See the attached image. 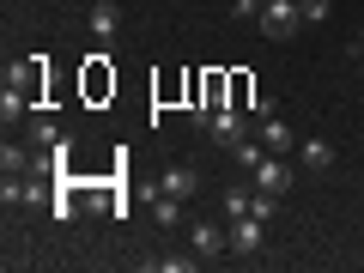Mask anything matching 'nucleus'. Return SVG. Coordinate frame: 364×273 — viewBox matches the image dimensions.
<instances>
[{
  "mask_svg": "<svg viewBox=\"0 0 364 273\" xmlns=\"http://www.w3.org/2000/svg\"><path fill=\"white\" fill-rule=\"evenodd\" d=\"M200 134H207L213 146H225V152H231V146H243V140H249V109H231V104H225V109H213Z\"/></svg>",
  "mask_w": 364,
  "mask_h": 273,
  "instance_id": "1",
  "label": "nucleus"
},
{
  "mask_svg": "<svg viewBox=\"0 0 364 273\" xmlns=\"http://www.w3.org/2000/svg\"><path fill=\"white\" fill-rule=\"evenodd\" d=\"M188 249H195L200 261H219V255H231V225L195 219V225H188Z\"/></svg>",
  "mask_w": 364,
  "mask_h": 273,
  "instance_id": "2",
  "label": "nucleus"
},
{
  "mask_svg": "<svg viewBox=\"0 0 364 273\" xmlns=\"http://www.w3.org/2000/svg\"><path fill=\"white\" fill-rule=\"evenodd\" d=\"M261 37H273V43H286L291 31L304 25V13H298V0H267V6H261Z\"/></svg>",
  "mask_w": 364,
  "mask_h": 273,
  "instance_id": "3",
  "label": "nucleus"
},
{
  "mask_svg": "<svg viewBox=\"0 0 364 273\" xmlns=\"http://www.w3.org/2000/svg\"><path fill=\"white\" fill-rule=\"evenodd\" d=\"M249 176H255V188H261V195H286V188H291V164H286L279 152H261Z\"/></svg>",
  "mask_w": 364,
  "mask_h": 273,
  "instance_id": "4",
  "label": "nucleus"
},
{
  "mask_svg": "<svg viewBox=\"0 0 364 273\" xmlns=\"http://www.w3.org/2000/svg\"><path fill=\"white\" fill-rule=\"evenodd\" d=\"M152 188H158V195H176V200H195L200 195V170L195 164H164Z\"/></svg>",
  "mask_w": 364,
  "mask_h": 273,
  "instance_id": "5",
  "label": "nucleus"
},
{
  "mask_svg": "<svg viewBox=\"0 0 364 273\" xmlns=\"http://www.w3.org/2000/svg\"><path fill=\"white\" fill-rule=\"evenodd\" d=\"M261 249H267V219H255V213L231 219V255H261Z\"/></svg>",
  "mask_w": 364,
  "mask_h": 273,
  "instance_id": "6",
  "label": "nucleus"
},
{
  "mask_svg": "<svg viewBox=\"0 0 364 273\" xmlns=\"http://www.w3.org/2000/svg\"><path fill=\"white\" fill-rule=\"evenodd\" d=\"M85 97H91V104L116 97V67H109V55H91V61H85Z\"/></svg>",
  "mask_w": 364,
  "mask_h": 273,
  "instance_id": "7",
  "label": "nucleus"
},
{
  "mask_svg": "<svg viewBox=\"0 0 364 273\" xmlns=\"http://www.w3.org/2000/svg\"><path fill=\"white\" fill-rule=\"evenodd\" d=\"M0 200H6V207H37L43 200V176L37 170H31V176H6L0 182Z\"/></svg>",
  "mask_w": 364,
  "mask_h": 273,
  "instance_id": "8",
  "label": "nucleus"
},
{
  "mask_svg": "<svg viewBox=\"0 0 364 273\" xmlns=\"http://www.w3.org/2000/svg\"><path fill=\"white\" fill-rule=\"evenodd\" d=\"M255 140L267 146V152H279V158H286V152H298V134L286 128V116H279V109H273V116H261V134H255Z\"/></svg>",
  "mask_w": 364,
  "mask_h": 273,
  "instance_id": "9",
  "label": "nucleus"
},
{
  "mask_svg": "<svg viewBox=\"0 0 364 273\" xmlns=\"http://www.w3.org/2000/svg\"><path fill=\"white\" fill-rule=\"evenodd\" d=\"M85 31H91L97 43H116V31H122V6H116V0H97V6L85 13Z\"/></svg>",
  "mask_w": 364,
  "mask_h": 273,
  "instance_id": "10",
  "label": "nucleus"
},
{
  "mask_svg": "<svg viewBox=\"0 0 364 273\" xmlns=\"http://www.w3.org/2000/svg\"><path fill=\"white\" fill-rule=\"evenodd\" d=\"M61 140H67V134L55 128V116H43V109H37V116H31V134H25V146H31V152H55Z\"/></svg>",
  "mask_w": 364,
  "mask_h": 273,
  "instance_id": "11",
  "label": "nucleus"
},
{
  "mask_svg": "<svg viewBox=\"0 0 364 273\" xmlns=\"http://www.w3.org/2000/svg\"><path fill=\"white\" fill-rule=\"evenodd\" d=\"M298 158H304V170H334V146H328L322 134H310V140H298Z\"/></svg>",
  "mask_w": 364,
  "mask_h": 273,
  "instance_id": "12",
  "label": "nucleus"
},
{
  "mask_svg": "<svg viewBox=\"0 0 364 273\" xmlns=\"http://www.w3.org/2000/svg\"><path fill=\"white\" fill-rule=\"evenodd\" d=\"M182 207H188V200L158 195V188H152V219H158V231H176V225H182Z\"/></svg>",
  "mask_w": 364,
  "mask_h": 273,
  "instance_id": "13",
  "label": "nucleus"
},
{
  "mask_svg": "<svg viewBox=\"0 0 364 273\" xmlns=\"http://www.w3.org/2000/svg\"><path fill=\"white\" fill-rule=\"evenodd\" d=\"M140 267H146V273H195L200 255H146Z\"/></svg>",
  "mask_w": 364,
  "mask_h": 273,
  "instance_id": "14",
  "label": "nucleus"
},
{
  "mask_svg": "<svg viewBox=\"0 0 364 273\" xmlns=\"http://www.w3.org/2000/svg\"><path fill=\"white\" fill-rule=\"evenodd\" d=\"M249 207H255V188H243V182H237V188H225V200H219V213H225V225H231V219H243Z\"/></svg>",
  "mask_w": 364,
  "mask_h": 273,
  "instance_id": "15",
  "label": "nucleus"
},
{
  "mask_svg": "<svg viewBox=\"0 0 364 273\" xmlns=\"http://www.w3.org/2000/svg\"><path fill=\"white\" fill-rule=\"evenodd\" d=\"M249 91H255L249 73H231V109H249Z\"/></svg>",
  "mask_w": 364,
  "mask_h": 273,
  "instance_id": "16",
  "label": "nucleus"
},
{
  "mask_svg": "<svg viewBox=\"0 0 364 273\" xmlns=\"http://www.w3.org/2000/svg\"><path fill=\"white\" fill-rule=\"evenodd\" d=\"M298 13H304V25H322L334 6H328V0H298Z\"/></svg>",
  "mask_w": 364,
  "mask_h": 273,
  "instance_id": "17",
  "label": "nucleus"
},
{
  "mask_svg": "<svg viewBox=\"0 0 364 273\" xmlns=\"http://www.w3.org/2000/svg\"><path fill=\"white\" fill-rule=\"evenodd\" d=\"M261 6L267 0H231V18H261Z\"/></svg>",
  "mask_w": 364,
  "mask_h": 273,
  "instance_id": "18",
  "label": "nucleus"
},
{
  "mask_svg": "<svg viewBox=\"0 0 364 273\" xmlns=\"http://www.w3.org/2000/svg\"><path fill=\"white\" fill-rule=\"evenodd\" d=\"M352 55H364V18H358V37H352Z\"/></svg>",
  "mask_w": 364,
  "mask_h": 273,
  "instance_id": "19",
  "label": "nucleus"
},
{
  "mask_svg": "<svg viewBox=\"0 0 364 273\" xmlns=\"http://www.w3.org/2000/svg\"><path fill=\"white\" fill-rule=\"evenodd\" d=\"M352 61H358V73H364V55H352Z\"/></svg>",
  "mask_w": 364,
  "mask_h": 273,
  "instance_id": "20",
  "label": "nucleus"
}]
</instances>
